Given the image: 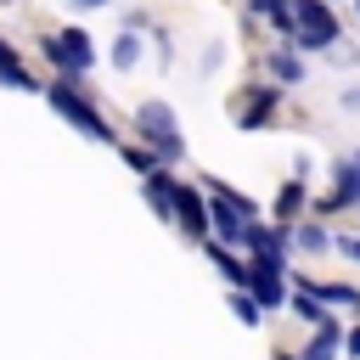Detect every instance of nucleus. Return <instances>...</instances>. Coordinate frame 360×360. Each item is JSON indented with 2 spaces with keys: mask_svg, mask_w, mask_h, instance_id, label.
<instances>
[{
  "mask_svg": "<svg viewBox=\"0 0 360 360\" xmlns=\"http://www.w3.org/2000/svg\"><path fill=\"white\" fill-rule=\"evenodd\" d=\"M45 96H51V107H56L68 124H79L90 141H112V124L96 112V101H90L96 90H84V79H79V73H62V79H56Z\"/></svg>",
  "mask_w": 360,
  "mask_h": 360,
  "instance_id": "obj_1",
  "label": "nucleus"
},
{
  "mask_svg": "<svg viewBox=\"0 0 360 360\" xmlns=\"http://www.w3.org/2000/svg\"><path fill=\"white\" fill-rule=\"evenodd\" d=\"M292 45L298 51H326L338 45V17L326 0H292Z\"/></svg>",
  "mask_w": 360,
  "mask_h": 360,
  "instance_id": "obj_2",
  "label": "nucleus"
},
{
  "mask_svg": "<svg viewBox=\"0 0 360 360\" xmlns=\"http://www.w3.org/2000/svg\"><path fill=\"white\" fill-rule=\"evenodd\" d=\"M135 124H141V135L152 141V152H158V163H174L186 146H180V129H174V112H169V101H141L135 107Z\"/></svg>",
  "mask_w": 360,
  "mask_h": 360,
  "instance_id": "obj_3",
  "label": "nucleus"
},
{
  "mask_svg": "<svg viewBox=\"0 0 360 360\" xmlns=\"http://www.w3.org/2000/svg\"><path fill=\"white\" fill-rule=\"evenodd\" d=\"M39 51L62 68V73H84L90 62H96V51H90V34L84 28H62V34H45L39 39Z\"/></svg>",
  "mask_w": 360,
  "mask_h": 360,
  "instance_id": "obj_4",
  "label": "nucleus"
},
{
  "mask_svg": "<svg viewBox=\"0 0 360 360\" xmlns=\"http://www.w3.org/2000/svg\"><path fill=\"white\" fill-rule=\"evenodd\" d=\"M174 219H180V231H186L191 242H208V236H214V214L202 208V191H197V186H180V197H174Z\"/></svg>",
  "mask_w": 360,
  "mask_h": 360,
  "instance_id": "obj_5",
  "label": "nucleus"
},
{
  "mask_svg": "<svg viewBox=\"0 0 360 360\" xmlns=\"http://www.w3.org/2000/svg\"><path fill=\"white\" fill-rule=\"evenodd\" d=\"M174 197H180V180H174L169 169H152V174H146V202H152L158 214H174Z\"/></svg>",
  "mask_w": 360,
  "mask_h": 360,
  "instance_id": "obj_6",
  "label": "nucleus"
},
{
  "mask_svg": "<svg viewBox=\"0 0 360 360\" xmlns=\"http://www.w3.org/2000/svg\"><path fill=\"white\" fill-rule=\"evenodd\" d=\"M248 248H253V259H259V264L281 270V231H270V225H253V231H248Z\"/></svg>",
  "mask_w": 360,
  "mask_h": 360,
  "instance_id": "obj_7",
  "label": "nucleus"
},
{
  "mask_svg": "<svg viewBox=\"0 0 360 360\" xmlns=\"http://www.w3.org/2000/svg\"><path fill=\"white\" fill-rule=\"evenodd\" d=\"M0 84H11V90H39V84H34V73L22 68V56H17L6 39H0Z\"/></svg>",
  "mask_w": 360,
  "mask_h": 360,
  "instance_id": "obj_8",
  "label": "nucleus"
},
{
  "mask_svg": "<svg viewBox=\"0 0 360 360\" xmlns=\"http://www.w3.org/2000/svg\"><path fill=\"white\" fill-rule=\"evenodd\" d=\"M360 197V163H338V174H332V208H343V202H354Z\"/></svg>",
  "mask_w": 360,
  "mask_h": 360,
  "instance_id": "obj_9",
  "label": "nucleus"
},
{
  "mask_svg": "<svg viewBox=\"0 0 360 360\" xmlns=\"http://www.w3.org/2000/svg\"><path fill=\"white\" fill-rule=\"evenodd\" d=\"M248 287H253V298H259V304H281V270H270V264H253Z\"/></svg>",
  "mask_w": 360,
  "mask_h": 360,
  "instance_id": "obj_10",
  "label": "nucleus"
},
{
  "mask_svg": "<svg viewBox=\"0 0 360 360\" xmlns=\"http://www.w3.org/2000/svg\"><path fill=\"white\" fill-rule=\"evenodd\" d=\"M276 96H281L276 84H264V90H253V101L242 107V129H253V124H264V118H270V107H276Z\"/></svg>",
  "mask_w": 360,
  "mask_h": 360,
  "instance_id": "obj_11",
  "label": "nucleus"
},
{
  "mask_svg": "<svg viewBox=\"0 0 360 360\" xmlns=\"http://www.w3.org/2000/svg\"><path fill=\"white\" fill-rule=\"evenodd\" d=\"M338 354V326L332 321H321L315 326V338H309V349H304V360H332Z\"/></svg>",
  "mask_w": 360,
  "mask_h": 360,
  "instance_id": "obj_12",
  "label": "nucleus"
},
{
  "mask_svg": "<svg viewBox=\"0 0 360 360\" xmlns=\"http://www.w3.org/2000/svg\"><path fill=\"white\" fill-rule=\"evenodd\" d=\"M270 73H276L281 84H298V79H304V62H298L292 51H270Z\"/></svg>",
  "mask_w": 360,
  "mask_h": 360,
  "instance_id": "obj_13",
  "label": "nucleus"
},
{
  "mask_svg": "<svg viewBox=\"0 0 360 360\" xmlns=\"http://www.w3.org/2000/svg\"><path fill=\"white\" fill-rule=\"evenodd\" d=\"M135 62H141V39L135 34H118L112 39V68H135Z\"/></svg>",
  "mask_w": 360,
  "mask_h": 360,
  "instance_id": "obj_14",
  "label": "nucleus"
},
{
  "mask_svg": "<svg viewBox=\"0 0 360 360\" xmlns=\"http://www.w3.org/2000/svg\"><path fill=\"white\" fill-rule=\"evenodd\" d=\"M208 253H214V264H219V270L231 276V287H248V276H253V270H242V264H236V259H231V253H225L219 242H208Z\"/></svg>",
  "mask_w": 360,
  "mask_h": 360,
  "instance_id": "obj_15",
  "label": "nucleus"
},
{
  "mask_svg": "<svg viewBox=\"0 0 360 360\" xmlns=\"http://www.w3.org/2000/svg\"><path fill=\"white\" fill-rule=\"evenodd\" d=\"M298 202H304V186L292 180V186H281V197H276V219H292L298 214Z\"/></svg>",
  "mask_w": 360,
  "mask_h": 360,
  "instance_id": "obj_16",
  "label": "nucleus"
},
{
  "mask_svg": "<svg viewBox=\"0 0 360 360\" xmlns=\"http://www.w3.org/2000/svg\"><path fill=\"white\" fill-rule=\"evenodd\" d=\"M231 304H236V315H242V321H248V326H259V321H264V304H259V298H253V292H236V298H231Z\"/></svg>",
  "mask_w": 360,
  "mask_h": 360,
  "instance_id": "obj_17",
  "label": "nucleus"
},
{
  "mask_svg": "<svg viewBox=\"0 0 360 360\" xmlns=\"http://www.w3.org/2000/svg\"><path fill=\"white\" fill-rule=\"evenodd\" d=\"M292 315H304L309 326H321V321H326V309H321V298H309V292H298V298H292Z\"/></svg>",
  "mask_w": 360,
  "mask_h": 360,
  "instance_id": "obj_18",
  "label": "nucleus"
},
{
  "mask_svg": "<svg viewBox=\"0 0 360 360\" xmlns=\"http://www.w3.org/2000/svg\"><path fill=\"white\" fill-rule=\"evenodd\" d=\"M315 292H321L326 304H343V309H360V292H354V287H315Z\"/></svg>",
  "mask_w": 360,
  "mask_h": 360,
  "instance_id": "obj_19",
  "label": "nucleus"
},
{
  "mask_svg": "<svg viewBox=\"0 0 360 360\" xmlns=\"http://www.w3.org/2000/svg\"><path fill=\"white\" fill-rule=\"evenodd\" d=\"M298 242H304V248H326V231H321V225H304Z\"/></svg>",
  "mask_w": 360,
  "mask_h": 360,
  "instance_id": "obj_20",
  "label": "nucleus"
},
{
  "mask_svg": "<svg viewBox=\"0 0 360 360\" xmlns=\"http://www.w3.org/2000/svg\"><path fill=\"white\" fill-rule=\"evenodd\" d=\"M338 253H349V259H360V236H338Z\"/></svg>",
  "mask_w": 360,
  "mask_h": 360,
  "instance_id": "obj_21",
  "label": "nucleus"
},
{
  "mask_svg": "<svg viewBox=\"0 0 360 360\" xmlns=\"http://www.w3.org/2000/svg\"><path fill=\"white\" fill-rule=\"evenodd\" d=\"M73 6H79V11H96V6H107V0H73Z\"/></svg>",
  "mask_w": 360,
  "mask_h": 360,
  "instance_id": "obj_22",
  "label": "nucleus"
},
{
  "mask_svg": "<svg viewBox=\"0 0 360 360\" xmlns=\"http://www.w3.org/2000/svg\"><path fill=\"white\" fill-rule=\"evenodd\" d=\"M349 354H360V332H349Z\"/></svg>",
  "mask_w": 360,
  "mask_h": 360,
  "instance_id": "obj_23",
  "label": "nucleus"
}]
</instances>
